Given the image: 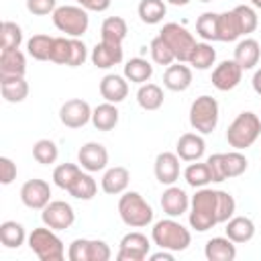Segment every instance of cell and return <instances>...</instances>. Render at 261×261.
<instances>
[{"mask_svg": "<svg viewBox=\"0 0 261 261\" xmlns=\"http://www.w3.org/2000/svg\"><path fill=\"white\" fill-rule=\"evenodd\" d=\"M82 8H86V10H92V12H104V10H108V6H110V0H75Z\"/></svg>", "mask_w": 261, "mask_h": 261, "instance_id": "cell-50", "label": "cell"}, {"mask_svg": "<svg viewBox=\"0 0 261 261\" xmlns=\"http://www.w3.org/2000/svg\"><path fill=\"white\" fill-rule=\"evenodd\" d=\"M41 220L45 226H49L53 230H65L75 222V212L67 202L53 200L41 210Z\"/></svg>", "mask_w": 261, "mask_h": 261, "instance_id": "cell-11", "label": "cell"}, {"mask_svg": "<svg viewBox=\"0 0 261 261\" xmlns=\"http://www.w3.org/2000/svg\"><path fill=\"white\" fill-rule=\"evenodd\" d=\"M27 57L20 49L0 51V75H24Z\"/></svg>", "mask_w": 261, "mask_h": 261, "instance_id": "cell-29", "label": "cell"}, {"mask_svg": "<svg viewBox=\"0 0 261 261\" xmlns=\"http://www.w3.org/2000/svg\"><path fill=\"white\" fill-rule=\"evenodd\" d=\"M204 255L208 261H232L237 257V247L228 237H212L204 247Z\"/></svg>", "mask_w": 261, "mask_h": 261, "instance_id": "cell-26", "label": "cell"}, {"mask_svg": "<svg viewBox=\"0 0 261 261\" xmlns=\"http://www.w3.org/2000/svg\"><path fill=\"white\" fill-rule=\"evenodd\" d=\"M173 261V251H167V249H161L159 253H153L151 255V261Z\"/></svg>", "mask_w": 261, "mask_h": 261, "instance_id": "cell-51", "label": "cell"}, {"mask_svg": "<svg viewBox=\"0 0 261 261\" xmlns=\"http://www.w3.org/2000/svg\"><path fill=\"white\" fill-rule=\"evenodd\" d=\"M80 173H82L80 165H75V163H61V165H57L53 169V184L67 192Z\"/></svg>", "mask_w": 261, "mask_h": 261, "instance_id": "cell-43", "label": "cell"}, {"mask_svg": "<svg viewBox=\"0 0 261 261\" xmlns=\"http://www.w3.org/2000/svg\"><path fill=\"white\" fill-rule=\"evenodd\" d=\"M69 51H71V37H55L53 41V51H51V61L59 65L69 63Z\"/></svg>", "mask_w": 261, "mask_h": 261, "instance_id": "cell-46", "label": "cell"}, {"mask_svg": "<svg viewBox=\"0 0 261 261\" xmlns=\"http://www.w3.org/2000/svg\"><path fill=\"white\" fill-rule=\"evenodd\" d=\"M69 192V196H73V198H77V200H92L94 196H96V192H98V184H96V179L90 175V171L88 173H80L77 177H75V181L71 184V188L67 190Z\"/></svg>", "mask_w": 261, "mask_h": 261, "instance_id": "cell-39", "label": "cell"}, {"mask_svg": "<svg viewBox=\"0 0 261 261\" xmlns=\"http://www.w3.org/2000/svg\"><path fill=\"white\" fill-rule=\"evenodd\" d=\"M165 2H169V4H173V6H186L190 0H165Z\"/></svg>", "mask_w": 261, "mask_h": 261, "instance_id": "cell-53", "label": "cell"}, {"mask_svg": "<svg viewBox=\"0 0 261 261\" xmlns=\"http://www.w3.org/2000/svg\"><path fill=\"white\" fill-rule=\"evenodd\" d=\"M124 53H122V45H114V43H106V41H100L96 43V47L92 49V63L98 67V69H108L112 65H118L122 61Z\"/></svg>", "mask_w": 261, "mask_h": 261, "instance_id": "cell-20", "label": "cell"}, {"mask_svg": "<svg viewBox=\"0 0 261 261\" xmlns=\"http://www.w3.org/2000/svg\"><path fill=\"white\" fill-rule=\"evenodd\" d=\"M51 16H53V24L57 27V31L65 33L67 37H82L90 24L88 12L82 6H69V4L57 6Z\"/></svg>", "mask_w": 261, "mask_h": 261, "instance_id": "cell-8", "label": "cell"}, {"mask_svg": "<svg viewBox=\"0 0 261 261\" xmlns=\"http://www.w3.org/2000/svg\"><path fill=\"white\" fill-rule=\"evenodd\" d=\"M2 98L10 104H18L29 96V84L24 75H0Z\"/></svg>", "mask_w": 261, "mask_h": 261, "instance_id": "cell-23", "label": "cell"}, {"mask_svg": "<svg viewBox=\"0 0 261 261\" xmlns=\"http://www.w3.org/2000/svg\"><path fill=\"white\" fill-rule=\"evenodd\" d=\"M159 37H163V41L169 45V49L175 55V61L188 63L190 53L196 47V39H194V35L186 27H181L177 22H167L159 31Z\"/></svg>", "mask_w": 261, "mask_h": 261, "instance_id": "cell-9", "label": "cell"}, {"mask_svg": "<svg viewBox=\"0 0 261 261\" xmlns=\"http://www.w3.org/2000/svg\"><path fill=\"white\" fill-rule=\"evenodd\" d=\"M163 86L171 92H186L192 86V69L181 61L167 65L163 73Z\"/></svg>", "mask_w": 261, "mask_h": 261, "instance_id": "cell-22", "label": "cell"}, {"mask_svg": "<svg viewBox=\"0 0 261 261\" xmlns=\"http://www.w3.org/2000/svg\"><path fill=\"white\" fill-rule=\"evenodd\" d=\"M27 232H24V226L16 220H6L0 224V243L8 249H18L24 241H27Z\"/></svg>", "mask_w": 261, "mask_h": 261, "instance_id": "cell-34", "label": "cell"}, {"mask_svg": "<svg viewBox=\"0 0 261 261\" xmlns=\"http://www.w3.org/2000/svg\"><path fill=\"white\" fill-rule=\"evenodd\" d=\"M151 239L159 249H167V251H173V253L186 251L192 243L190 230L181 222L173 220L171 216L155 222V226L151 230Z\"/></svg>", "mask_w": 261, "mask_h": 261, "instance_id": "cell-2", "label": "cell"}, {"mask_svg": "<svg viewBox=\"0 0 261 261\" xmlns=\"http://www.w3.org/2000/svg\"><path fill=\"white\" fill-rule=\"evenodd\" d=\"M210 171H212V181L220 184L230 177H239L247 171L249 161L241 151H230V153H214L206 159Z\"/></svg>", "mask_w": 261, "mask_h": 261, "instance_id": "cell-5", "label": "cell"}, {"mask_svg": "<svg viewBox=\"0 0 261 261\" xmlns=\"http://www.w3.org/2000/svg\"><path fill=\"white\" fill-rule=\"evenodd\" d=\"M20 43H22V29L12 20H4L0 27V51L18 49Z\"/></svg>", "mask_w": 261, "mask_h": 261, "instance_id": "cell-40", "label": "cell"}, {"mask_svg": "<svg viewBox=\"0 0 261 261\" xmlns=\"http://www.w3.org/2000/svg\"><path fill=\"white\" fill-rule=\"evenodd\" d=\"M161 208L167 216L177 218L181 214H186L190 210V196L177 188V186H169L163 194H161Z\"/></svg>", "mask_w": 261, "mask_h": 261, "instance_id": "cell-19", "label": "cell"}, {"mask_svg": "<svg viewBox=\"0 0 261 261\" xmlns=\"http://www.w3.org/2000/svg\"><path fill=\"white\" fill-rule=\"evenodd\" d=\"M261 59V45L257 39H243L234 47V61L243 67V71L253 69Z\"/></svg>", "mask_w": 261, "mask_h": 261, "instance_id": "cell-24", "label": "cell"}, {"mask_svg": "<svg viewBox=\"0 0 261 261\" xmlns=\"http://www.w3.org/2000/svg\"><path fill=\"white\" fill-rule=\"evenodd\" d=\"M224 232H226V237H228L234 245L249 243V241L255 237V224H253V220L247 218V216H232L230 220H226Z\"/></svg>", "mask_w": 261, "mask_h": 261, "instance_id": "cell-27", "label": "cell"}, {"mask_svg": "<svg viewBox=\"0 0 261 261\" xmlns=\"http://www.w3.org/2000/svg\"><path fill=\"white\" fill-rule=\"evenodd\" d=\"M167 12L165 0H141L139 2V18L145 24H157L163 20Z\"/></svg>", "mask_w": 261, "mask_h": 261, "instance_id": "cell-38", "label": "cell"}, {"mask_svg": "<svg viewBox=\"0 0 261 261\" xmlns=\"http://www.w3.org/2000/svg\"><path fill=\"white\" fill-rule=\"evenodd\" d=\"M120 220L130 228H143L153 222V208L139 192H124L118 200Z\"/></svg>", "mask_w": 261, "mask_h": 261, "instance_id": "cell-4", "label": "cell"}, {"mask_svg": "<svg viewBox=\"0 0 261 261\" xmlns=\"http://www.w3.org/2000/svg\"><path fill=\"white\" fill-rule=\"evenodd\" d=\"M200 2H212V0H200Z\"/></svg>", "mask_w": 261, "mask_h": 261, "instance_id": "cell-55", "label": "cell"}, {"mask_svg": "<svg viewBox=\"0 0 261 261\" xmlns=\"http://www.w3.org/2000/svg\"><path fill=\"white\" fill-rule=\"evenodd\" d=\"M190 124L200 135H210L218 124V102L204 94L198 96L190 106Z\"/></svg>", "mask_w": 261, "mask_h": 261, "instance_id": "cell-7", "label": "cell"}, {"mask_svg": "<svg viewBox=\"0 0 261 261\" xmlns=\"http://www.w3.org/2000/svg\"><path fill=\"white\" fill-rule=\"evenodd\" d=\"M86 59H88V49H86L84 41H80L77 37H71V51H69L67 67H80V65H84Z\"/></svg>", "mask_w": 261, "mask_h": 261, "instance_id": "cell-47", "label": "cell"}, {"mask_svg": "<svg viewBox=\"0 0 261 261\" xmlns=\"http://www.w3.org/2000/svg\"><path fill=\"white\" fill-rule=\"evenodd\" d=\"M259 135H261V118L251 110L241 112L226 128V141L237 151L249 149L259 139Z\"/></svg>", "mask_w": 261, "mask_h": 261, "instance_id": "cell-3", "label": "cell"}, {"mask_svg": "<svg viewBox=\"0 0 261 261\" xmlns=\"http://www.w3.org/2000/svg\"><path fill=\"white\" fill-rule=\"evenodd\" d=\"M20 200L31 210H43L51 202V188L45 179H29L20 188Z\"/></svg>", "mask_w": 261, "mask_h": 261, "instance_id": "cell-13", "label": "cell"}, {"mask_svg": "<svg viewBox=\"0 0 261 261\" xmlns=\"http://www.w3.org/2000/svg\"><path fill=\"white\" fill-rule=\"evenodd\" d=\"M204 151H206V143L200 133H184L177 139L175 153L184 161H200L204 157Z\"/></svg>", "mask_w": 261, "mask_h": 261, "instance_id": "cell-18", "label": "cell"}, {"mask_svg": "<svg viewBox=\"0 0 261 261\" xmlns=\"http://www.w3.org/2000/svg\"><path fill=\"white\" fill-rule=\"evenodd\" d=\"M77 163H80L82 169H86L90 173L102 171L108 165V151H106V147L102 143L90 141V143H86V145L80 147V151H77Z\"/></svg>", "mask_w": 261, "mask_h": 261, "instance_id": "cell-16", "label": "cell"}, {"mask_svg": "<svg viewBox=\"0 0 261 261\" xmlns=\"http://www.w3.org/2000/svg\"><path fill=\"white\" fill-rule=\"evenodd\" d=\"M253 90L261 96V69H257L255 75H253Z\"/></svg>", "mask_w": 261, "mask_h": 261, "instance_id": "cell-52", "label": "cell"}, {"mask_svg": "<svg viewBox=\"0 0 261 261\" xmlns=\"http://www.w3.org/2000/svg\"><path fill=\"white\" fill-rule=\"evenodd\" d=\"M151 243L143 232H128L120 241V249L116 253L118 261H143L149 255Z\"/></svg>", "mask_w": 261, "mask_h": 261, "instance_id": "cell-14", "label": "cell"}, {"mask_svg": "<svg viewBox=\"0 0 261 261\" xmlns=\"http://www.w3.org/2000/svg\"><path fill=\"white\" fill-rule=\"evenodd\" d=\"M118 108L116 104L112 102H104V104H98L94 110H92V124L98 128V130H112L116 124H118Z\"/></svg>", "mask_w": 261, "mask_h": 261, "instance_id": "cell-30", "label": "cell"}, {"mask_svg": "<svg viewBox=\"0 0 261 261\" xmlns=\"http://www.w3.org/2000/svg\"><path fill=\"white\" fill-rule=\"evenodd\" d=\"M237 202L224 190L198 188V192L190 200L188 220L190 226L198 232H206L216 224H222L234 216Z\"/></svg>", "mask_w": 261, "mask_h": 261, "instance_id": "cell-1", "label": "cell"}, {"mask_svg": "<svg viewBox=\"0 0 261 261\" xmlns=\"http://www.w3.org/2000/svg\"><path fill=\"white\" fill-rule=\"evenodd\" d=\"M153 171H155V177H157L159 184L173 186L179 177V157H177V153H169V151L159 153L155 157Z\"/></svg>", "mask_w": 261, "mask_h": 261, "instance_id": "cell-17", "label": "cell"}, {"mask_svg": "<svg viewBox=\"0 0 261 261\" xmlns=\"http://www.w3.org/2000/svg\"><path fill=\"white\" fill-rule=\"evenodd\" d=\"M110 255V247L98 239H75L67 249L69 261H108Z\"/></svg>", "mask_w": 261, "mask_h": 261, "instance_id": "cell-10", "label": "cell"}, {"mask_svg": "<svg viewBox=\"0 0 261 261\" xmlns=\"http://www.w3.org/2000/svg\"><path fill=\"white\" fill-rule=\"evenodd\" d=\"M137 102L143 110H159L163 106V90L157 84H141V88L137 90Z\"/></svg>", "mask_w": 261, "mask_h": 261, "instance_id": "cell-31", "label": "cell"}, {"mask_svg": "<svg viewBox=\"0 0 261 261\" xmlns=\"http://www.w3.org/2000/svg\"><path fill=\"white\" fill-rule=\"evenodd\" d=\"M149 49H151V57H153V61L159 63V65H171V63L175 61L173 51L169 49V45H167V43L163 41V37H159V35L151 41Z\"/></svg>", "mask_w": 261, "mask_h": 261, "instance_id": "cell-45", "label": "cell"}, {"mask_svg": "<svg viewBox=\"0 0 261 261\" xmlns=\"http://www.w3.org/2000/svg\"><path fill=\"white\" fill-rule=\"evenodd\" d=\"M33 157L37 163L41 165H51L57 161L59 157V149L57 145L51 141V139H39L35 145H33Z\"/></svg>", "mask_w": 261, "mask_h": 261, "instance_id": "cell-41", "label": "cell"}, {"mask_svg": "<svg viewBox=\"0 0 261 261\" xmlns=\"http://www.w3.org/2000/svg\"><path fill=\"white\" fill-rule=\"evenodd\" d=\"M196 33L204 41H218V14L216 12H204L196 20Z\"/></svg>", "mask_w": 261, "mask_h": 261, "instance_id": "cell-42", "label": "cell"}, {"mask_svg": "<svg viewBox=\"0 0 261 261\" xmlns=\"http://www.w3.org/2000/svg\"><path fill=\"white\" fill-rule=\"evenodd\" d=\"M57 8V0H27V10L35 16L53 14Z\"/></svg>", "mask_w": 261, "mask_h": 261, "instance_id": "cell-48", "label": "cell"}, {"mask_svg": "<svg viewBox=\"0 0 261 261\" xmlns=\"http://www.w3.org/2000/svg\"><path fill=\"white\" fill-rule=\"evenodd\" d=\"M251 4H253L255 8H261V0H251Z\"/></svg>", "mask_w": 261, "mask_h": 261, "instance_id": "cell-54", "label": "cell"}, {"mask_svg": "<svg viewBox=\"0 0 261 261\" xmlns=\"http://www.w3.org/2000/svg\"><path fill=\"white\" fill-rule=\"evenodd\" d=\"M239 37H243V33H241V24H239L234 10L220 12L218 14V41L230 43V41H237Z\"/></svg>", "mask_w": 261, "mask_h": 261, "instance_id": "cell-32", "label": "cell"}, {"mask_svg": "<svg viewBox=\"0 0 261 261\" xmlns=\"http://www.w3.org/2000/svg\"><path fill=\"white\" fill-rule=\"evenodd\" d=\"M29 247L31 251L41 259V261H61L65 257V249L61 239L55 234L53 228L49 226H39L33 228V232L29 234Z\"/></svg>", "mask_w": 261, "mask_h": 261, "instance_id": "cell-6", "label": "cell"}, {"mask_svg": "<svg viewBox=\"0 0 261 261\" xmlns=\"http://www.w3.org/2000/svg\"><path fill=\"white\" fill-rule=\"evenodd\" d=\"M184 179L188 181V186L192 188H206L210 181H212V171L208 167V163H200V161H194L186 167L184 171Z\"/></svg>", "mask_w": 261, "mask_h": 261, "instance_id": "cell-37", "label": "cell"}, {"mask_svg": "<svg viewBox=\"0 0 261 261\" xmlns=\"http://www.w3.org/2000/svg\"><path fill=\"white\" fill-rule=\"evenodd\" d=\"M153 75V65L143 57H133L124 63V77L133 84H147Z\"/></svg>", "mask_w": 261, "mask_h": 261, "instance_id": "cell-33", "label": "cell"}, {"mask_svg": "<svg viewBox=\"0 0 261 261\" xmlns=\"http://www.w3.org/2000/svg\"><path fill=\"white\" fill-rule=\"evenodd\" d=\"M126 33H128V27L122 16H108L100 27V41L122 45V41L126 39Z\"/></svg>", "mask_w": 261, "mask_h": 261, "instance_id": "cell-28", "label": "cell"}, {"mask_svg": "<svg viewBox=\"0 0 261 261\" xmlns=\"http://www.w3.org/2000/svg\"><path fill=\"white\" fill-rule=\"evenodd\" d=\"M128 181H130V173L126 167H110L104 171L102 175V190L110 196H118V194H124L126 188H128Z\"/></svg>", "mask_w": 261, "mask_h": 261, "instance_id": "cell-25", "label": "cell"}, {"mask_svg": "<svg viewBox=\"0 0 261 261\" xmlns=\"http://www.w3.org/2000/svg\"><path fill=\"white\" fill-rule=\"evenodd\" d=\"M232 10H234V14H237V18H239V24H241V33H243V35H249V33H253V31L257 29L259 18H257V12H255L253 6L239 4V6H234Z\"/></svg>", "mask_w": 261, "mask_h": 261, "instance_id": "cell-44", "label": "cell"}, {"mask_svg": "<svg viewBox=\"0 0 261 261\" xmlns=\"http://www.w3.org/2000/svg\"><path fill=\"white\" fill-rule=\"evenodd\" d=\"M92 110L90 104L82 98H71L61 104L59 108V120L67 128H82L92 120Z\"/></svg>", "mask_w": 261, "mask_h": 261, "instance_id": "cell-12", "label": "cell"}, {"mask_svg": "<svg viewBox=\"0 0 261 261\" xmlns=\"http://www.w3.org/2000/svg\"><path fill=\"white\" fill-rule=\"evenodd\" d=\"M100 94L106 102L118 104L128 96V82L124 75L118 73H108L100 80Z\"/></svg>", "mask_w": 261, "mask_h": 261, "instance_id": "cell-21", "label": "cell"}, {"mask_svg": "<svg viewBox=\"0 0 261 261\" xmlns=\"http://www.w3.org/2000/svg\"><path fill=\"white\" fill-rule=\"evenodd\" d=\"M241 77H243V67L234 59H224L212 71V86L220 92H228L241 84Z\"/></svg>", "mask_w": 261, "mask_h": 261, "instance_id": "cell-15", "label": "cell"}, {"mask_svg": "<svg viewBox=\"0 0 261 261\" xmlns=\"http://www.w3.org/2000/svg\"><path fill=\"white\" fill-rule=\"evenodd\" d=\"M214 61H216V51L208 41L196 43V47L192 49L190 59H188V63L196 69H210L214 65Z\"/></svg>", "mask_w": 261, "mask_h": 261, "instance_id": "cell-36", "label": "cell"}, {"mask_svg": "<svg viewBox=\"0 0 261 261\" xmlns=\"http://www.w3.org/2000/svg\"><path fill=\"white\" fill-rule=\"evenodd\" d=\"M16 179V165L10 157H0V181L4 186L12 184Z\"/></svg>", "mask_w": 261, "mask_h": 261, "instance_id": "cell-49", "label": "cell"}, {"mask_svg": "<svg viewBox=\"0 0 261 261\" xmlns=\"http://www.w3.org/2000/svg\"><path fill=\"white\" fill-rule=\"evenodd\" d=\"M53 41H55V37H49V35H33L27 41V51L37 61H51Z\"/></svg>", "mask_w": 261, "mask_h": 261, "instance_id": "cell-35", "label": "cell"}]
</instances>
